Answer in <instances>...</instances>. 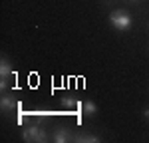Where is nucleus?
<instances>
[{
	"instance_id": "7ed1b4c3",
	"label": "nucleus",
	"mask_w": 149,
	"mask_h": 143,
	"mask_svg": "<svg viewBox=\"0 0 149 143\" xmlns=\"http://www.w3.org/2000/svg\"><path fill=\"white\" fill-rule=\"evenodd\" d=\"M0 106H2V111H4V113H10L12 109H18L20 101H18L14 95L4 94V95H2V99H0Z\"/></svg>"
},
{
	"instance_id": "0eeeda50",
	"label": "nucleus",
	"mask_w": 149,
	"mask_h": 143,
	"mask_svg": "<svg viewBox=\"0 0 149 143\" xmlns=\"http://www.w3.org/2000/svg\"><path fill=\"white\" fill-rule=\"evenodd\" d=\"M76 141H80V143H100L102 139H100L97 135H81V137H76Z\"/></svg>"
},
{
	"instance_id": "1a4fd4ad",
	"label": "nucleus",
	"mask_w": 149,
	"mask_h": 143,
	"mask_svg": "<svg viewBox=\"0 0 149 143\" xmlns=\"http://www.w3.org/2000/svg\"><path fill=\"white\" fill-rule=\"evenodd\" d=\"M131 2H139V0H131Z\"/></svg>"
},
{
	"instance_id": "20e7f679",
	"label": "nucleus",
	"mask_w": 149,
	"mask_h": 143,
	"mask_svg": "<svg viewBox=\"0 0 149 143\" xmlns=\"http://www.w3.org/2000/svg\"><path fill=\"white\" fill-rule=\"evenodd\" d=\"M12 74H14V72H12L10 62H8L6 58H2V60H0V85H4V83H6V80L10 78Z\"/></svg>"
},
{
	"instance_id": "6e6552de",
	"label": "nucleus",
	"mask_w": 149,
	"mask_h": 143,
	"mask_svg": "<svg viewBox=\"0 0 149 143\" xmlns=\"http://www.w3.org/2000/svg\"><path fill=\"white\" fill-rule=\"evenodd\" d=\"M143 115H145V117H149V109H145V111H143Z\"/></svg>"
},
{
	"instance_id": "f03ea898",
	"label": "nucleus",
	"mask_w": 149,
	"mask_h": 143,
	"mask_svg": "<svg viewBox=\"0 0 149 143\" xmlns=\"http://www.w3.org/2000/svg\"><path fill=\"white\" fill-rule=\"evenodd\" d=\"M22 137H24V141H36V143H42V141H46L48 139V133L40 125H30L28 129H24L22 133Z\"/></svg>"
},
{
	"instance_id": "39448f33",
	"label": "nucleus",
	"mask_w": 149,
	"mask_h": 143,
	"mask_svg": "<svg viewBox=\"0 0 149 143\" xmlns=\"http://www.w3.org/2000/svg\"><path fill=\"white\" fill-rule=\"evenodd\" d=\"M52 139L56 143H66V141H70V131L66 127H58L54 131V135H52Z\"/></svg>"
},
{
	"instance_id": "f257e3e1",
	"label": "nucleus",
	"mask_w": 149,
	"mask_h": 143,
	"mask_svg": "<svg viewBox=\"0 0 149 143\" xmlns=\"http://www.w3.org/2000/svg\"><path fill=\"white\" fill-rule=\"evenodd\" d=\"M109 22H111V26H113L115 30L125 32V30H129V28H131L133 18H131L127 12H123V10H115V12H111V14H109Z\"/></svg>"
},
{
	"instance_id": "423d86ee",
	"label": "nucleus",
	"mask_w": 149,
	"mask_h": 143,
	"mask_svg": "<svg viewBox=\"0 0 149 143\" xmlns=\"http://www.w3.org/2000/svg\"><path fill=\"white\" fill-rule=\"evenodd\" d=\"M81 113H84V115H88V117H92V115L97 113V106H95L93 101L88 99V101H84V103H81Z\"/></svg>"
}]
</instances>
